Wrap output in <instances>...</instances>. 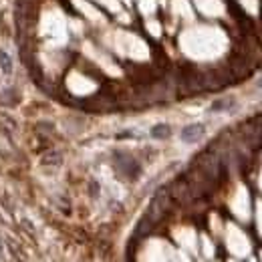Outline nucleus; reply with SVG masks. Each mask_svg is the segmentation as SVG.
<instances>
[{
	"label": "nucleus",
	"mask_w": 262,
	"mask_h": 262,
	"mask_svg": "<svg viewBox=\"0 0 262 262\" xmlns=\"http://www.w3.org/2000/svg\"><path fill=\"white\" fill-rule=\"evenodd\" d=\"M204 125L202 123H192V125H186L184 131H182V139L186 141V143H196L198 139H202V135H204Z\"/></svg>",
	"instance_id": "obj_1"
},
{
	"label": "nucleus",
	"mask_w": 262,
	"mask_h": 262,
	"mask_svg": "<svg viewBox=\"0 0 262 262\" xmlns=\"http://www.w3.org/2000/svg\"><path fill=\"white\" fill-rule=\"evenodd\" d=\"M236 105V101L234 99H218V101H214V105H212V111H230L232 107Z\"/></svg>",
	"instance_id": "obj_2"
},
{
	"label": "nucleus",
	"mask_w": 262,
	"mask_h": 262,
	"mask_svg": "<svg viewBox=\"0 0 262 262\" xmlns=\"http://www.w3.org/2000/svg\"><path fill=\"white\" fill-rule=\"evenodd\" d=\"M151 135L158 137V139H164V137L169 135V127H167V125H156V127L151 129Z\"/></svg>",
	"instance_id": "obj_3"
},
{
	"label": "nucleus",
	"mask_w": 262,
	"mask_h": 262,
	"mask_svg": "<svg viewBox=\"0 0 262 262\" xmlns=\"http://www.w3.org/2000/svg\"><path fill=\"white\" fill-rule=\"evenodd\" d=\"M0 65H2L4 71H10V59H6L4 53H0Z\"/></svg>",
	"instance_id": "obj_4"
},
{
	"label": "nucleus",
	"mask_w": 262,
	"mask_h": 262,
	"mask_svg": "<svg viewBox=\"0 0 262 262\" xmlns=\"http://www.w3.org/2000/svg\"><path fill=\"white\" fill-rule=\"evenodd\" d=\"M256 89H260V91H262V77H258V79H256Z\"/></svg>",
	"instance_id": "obj_5"
}]
</instances>
